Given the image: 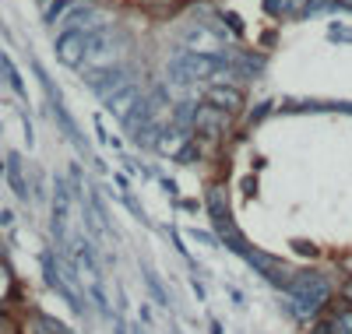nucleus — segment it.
Instances as JSON below:
<instances>
[{"instance_id": "dca6fc26", "label": "nucleus", "mask_w": 352, "mask_h": 334, "mask_svg": "<svg viewBox=\"0 0 352 334\" xmlns=\"http://www.w3.org/2000/svg\"><path fill=\"white\" fill-rule=\"evenodd\" d=\"M338 4H352V0H338Z\"/></svg>"}, {"instance_id": "7ed1b4c3", "label": "nucleus", "mask_w": 352, "mask_h": 334, "mask_svg": "<svg viewBox=\"0 0 352 334\" xmlns=\"http://www.w3.org/2000/svg\"><path fill=\"white\" fill-rule=\"evenodd\" d=\"M56 56H60L67 67H78L88 56V36L85 32H64L60 39H56Z\"/></svg>"}, {"instance_id": "9d476101", "label": "nucleus", "mask_w": 352, "mask_h": 334, "mask_svg": "<svg viewBox=\"0 0 352 334\" xmlns=\"http://www.w3.org/2000/svg\"><path fill=\"white\" fill-rule=\"evenodd\" d=\"M81 0H43V18L53 25V21H60L71 8H78Z\"/></svg>"}, {"instance_id": "6e6552de", "label": "nucleus", "mask_w": 352, "mask_h": 334, "mask_svg": "<svg viewBox=\"0 0 352 334\" xmlns=\"http://www.w3.org/2000/svg\"><path fill=\"white\" fill-rule=\"evenodd\" d=\"M109 106L116 109V116H131L134 106H138V92H134L131 85H124V88H120V96H109Z\"/></svg>"}, {"instance_id": "f8f14e48", "label": "nucleus", "mask_w": 352, "mask_h": 334, "mask_svg": "<svg viewBox=\"0 0 352 334\" xmlns=\"http://www.w3.org/2000/svg\"><path fill=\"white\" fill-rule=\"evenodd\" d=\"M184 137H187L184 131H169V134H162V141H166V144H159V148L166 151V155H176V151L184 148Z\"/></svg>"}, {"instance_id": "20e7f679", "label": "nucleus", "mask_w": 352, "mask_h": 334, "mask_svg": "<svg viewBox=\"0 0 352 334\" xmlns=\"http://www.w3.org/2000/svg\"><path fill=\"white\" fill-rule=\"evenodd\" d=\"M204 102H212V106H219L226 113H236L243 106V92H240V88H232V85H212L208 96H204Z\"/></svg>"}, {"instance_id": "f257e3e1", "label": "nucleus", "mask_w": 352, "mask_h": 334, "mask_svg": "<svg viewBox=\"0 0 352 334\" xmlns=\"http://www.w3.org/2000/svg\"><path fill=\"white\" fill-rule=\"evenodd\" d=\"M289 292L303 302H310L314 310H320V307H328V299H331V282L324 275H314V271H300V275L289 282Z\"/></svg>"}, {"instance_id": "39448f33", "label": "nucleus", "mask_w": 352, "mask_h": 334, "mask_svg": "<svg viewBox=\"0 0 352 334\" xmlns=\"http://www.w3.org/2000/svg\"><path fill=\"white\" fill-rule=\"evenodd\" d=\"M184 43L190 46V53H212V56L222 53V39L212 36L208 28H190V32L184 36Z\"/></svg>"}, {"instance_id": "0eeeda50", "label": "nucleus", "mask_w": 352, "mask_h": 334, "mask_svg": "<svg viewBox=\"0 0 352 334\" xmlns=\"http://www.w3.org/2000/svg\"><path fill=\"white\" fill-rule=\"evenodd\" d=\"M264 11L275 18H300L310 11V0H264Z\"/></svg>"}, {"instance_id": "2eb2a0df", "label": "nucleus", "mask_w": 352, "mask_h": 334, "mask_svg": "<svg viewBox=\"0 0 352 334\" xmlns=\"http://www.w3.org/2000/svg\"><path fill=\"white\" fill-rule=\"evenodd\" d=\"M345 299L352 302V282H345Z\"/></svg>"}, {"instance_id": "ddd939ff", "label": "nucleus", "mask_w": 352, "mask_h": 334, "mask_svg": "<svg viewBox=\"0 0 352 334\" xmlns=\"http://www.w3.org/2000/svg\"><path fill=\"white\" fill-rule=\"evenodd\" d=\"M32 334H67V331L56 327L53 320H36V324H32Z\"/></svg>"}, {"instance_id": "1a4fd4ad", "label": "nucleus", "mask_w": 352, "mask_h": 334, "mask_svg": "<svg viewBox=\"0 0 352 334\" xmlns=\"http://www.w3.org/2000/svg\"><path fill=\"white\" fill-rule=\"evenodd\" d=\"M328 324H331V334H352V302L349 299H345V307H335Z\"/></svg>"}, {"instance_id": "f03ea898", "label": "nucleus", "mask_w": 352, "mask_h": 334, "mask_svg": "<svg viewBox=\"0 0 352 334\" xmlns=\"http://www.w3.org/2000/svg\"><path fill=\"white\" fill-rule=\"evenodd\" d=\"M226 124H229V113L219 109V106H212V102H201L194 109V131L204 134V137H219L226 131Z\"/></svg>"}, {"instance_id": "9b49d317", "label": "nucleus", "mask_w": 352, "mask_h": 334, "mask_svg": "<svg viewBox=\"0 0 352 334\" xmlns=\"http://www.w3.org/2000/svg\"><path fill=\"white\" fill-rule=\"evenodd\" d=\"M208 211H212V219L219 222V229H222V232H229V215H226V194H222V190H215V194L208 197Z\"/></svg>"}, {"instance_id": "423d86ee", "label": "nucleus", "mask_w": 352, "mask_h": 334, "mask_svg": "<svg viewBox=\"0 0 352 334\" xmlns=\"http://www.w3.org/2000/svg\"><path fill=\"white\" fill-rule=\"evenodd\" d=\"M99 18H96V11L92 8H85V4H78V8H71L64 18H60V25H64V32H88Z\"/></svg>"}, {"instance_id": "4468645a", "label": "nucleus", "mask_w": 352, "mask_h": 334, "mask_svg": "<svg viewBox=\"0 0 352 334\" xmlns=\"http://www.w3.org/2000/svg\"><path fill=\"white\" fill-rule=\"evenodd\" d=\"M8 292H11V275H8V267H0V299Z\"/></svg>"}]
</instances>
